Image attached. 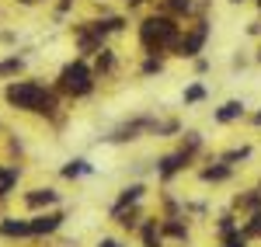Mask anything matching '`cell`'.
Instances as JSON below:
<instances>
[{
	"instance_id": "13",
	"label": "cell",
	"mask_w": 261,
	"mask_h": 247,
	"mask_svg": "<svg viewBox=\"0 0 261 247\" xmlns=\"http://www.w3.org/2000/svg\"><path fill=\"white\" fill-rule=\"evenodd\" d=\"M241 112H244V104H241V101H226L220 112H216V119H220V122H233Z\"/></svg>"
},
{
	"instance_id": "14",
	"label": "cell",
	"mask_w": 261,
	"mask_h": 247,
	"mask_svg": "<svg viewBox=\"0 0 261 247\" xmlns=\"http://www.w3.org/2000/svg\"><path fill=\"white\" fill-rule=\"evenodd\" d=\"M143 244L161 247V230H157V223H146V227H143Z\"/></svg>"
},
{
	"instance_id": "11",
	"label": "cell",
	"mask_w": 261,
	"mask_h": 247,
	"mask_svg": "<svg viewBox=\"0 0 261 247\" xmlns=\"http://www.w3.org/2000/svg\"><path fill=\"white\" fill-rule=\"evenodd\" d=\"M140 199H143V185H129V188H125V191L119 195V202L112 206V212H119V209H129L133 202H140Z\"/></svg>"
},
{
	"instance_id": "7",
	"label": "cell",
	"mask_w": 261,
	"mask_h": 247,
	"mask_svg": "<svg viewBox=\"0 0 261 247\" xmlns=\"http://www.w3.org/2000/svg\"><path fill=\"white\" fill-rule=\"evenodd\" d=\"M0 237L4 240H28L32 237V227L21 216H0Z\"/></svg>"
},
{
	"instance_id": "26",
	"label": "cell",
	"mask_w": 261,
	"mask_h": 247,
	"mask_svg": "<svg viewBox=\"0 0 261 247\" xmlns=\"http://www.w3.org/2000/svg\"><path fill=\"white\" fill-rule=\"evenodd\" d=\"M258 125H261V115H258Z\"/></svg>"
},
{
	"instance_id": "15",
	"label": "cell",
	"mask_w": 261,
	"mask_h": 247,
	"mask_svg": "<svg viewBox=\"0 0 261 247\" xmlns=\"http://www.w3.org/2000/svg\"><path fill=\"white\" fill-rule=\"evenodd\" d=\"M226 174H230L226 167H209V171H202V178H205V181H223Z\"/></svg>"
},
{
	"instance_id": "1",
	"label": "cell",
	"mask_w": 261,
	"mask_h": 247,
	"mask_svg": "<svg viewBox=\"0 0 261 247\" xmlns=\"http://www.w3.org/2000/svg\"><path fill=\"white\" fill-rule=\"evenodd\" d=\"M4 104L11 112H24V115H42V119H53L60 115V94L39 77H18V80H7L0 91Z\"/></svg>"
},
{
	"instance_id": "24",
	"label": "cell",
	"mask_w": 261,
	"mask_h": 247,
	"mask_svg": "<svg viewBox=\"0 0 261 247\" xmlns=\"http://www.w3.org/2000/svg\"><path fill=\"white\" fill-rule=\"evenodd\" d=\"M226 247H244V240H241V237H237V240H230V244H226Z\"/></svg>"
},
{
	"instance_id": "17",
	"label": "cell",
	"mask_w": 261,
	"mask_h": 247,
	"mask_svg": "<svg viewBox=\"0 0 261 247\" xmlns=\"http://www.w3.org/2000/svg\"><path fill=\"white\" fill-rule=\"evenodd\" d=\"M164 233H171V237H185V227L171 219V223H164Z\"/></svg>"
},
{
	"instance_id": "9",
	"label": "cell",
	"mask_w": 261,
	"mask_h": 247,
	"mask_svg": "<svg viewBox=\"0 0 261 247\" xmlns=\"http://www.w3.org/2000/svg\"><path fill=\"white\" fill-rule=\"evenodd\" d=\"M205 35H209V28H205V24H199L188 39L178 42V56H195V52L202 49V42H205Z\"/></svg>"
},
{
	"instance_id": "25",
	"label": "cell",
	"mask_w": 261,
	"mask_h": 247,
	"mask_svg": "<svg viewBox=\"0 0 261 247\" xmlns=\"http://www.w3.org/2000/svg\"><path fill=\"white\" fill-rule=\"evenodd\" d=\"M122 4H129V7H136V4H143V0H122Z\"/></svg>"
},
{
	"instance_id": "19",
	"label": "cell",
	"mask_w": 261,
	"mask_h": 247,
	"mask_svg": "<svg viewBox=\"0 0 261 247\" xmlns=\"http://www.w3.org/2000/svg\"><path fill=\"white\" fill-rule=\"evenodd\" d=\"M0 42H4V45H14V42H18V35H14L11 28H4V32H0Z\"/></svg>"
},
{
	"instance_id": "21",
	"label": "cell",
	"mask_w": 261,
	"mask_h": 247,
	"mask_svg": "<svg viewBox=\"0 0 261 247\" xmlns=\"http://www.w3.org/2000/svg\"><path fill=\"white\" fill-rule=\"evenodd\" d=\"M146 73H153V70H161V60H146V66H143Z\"/></svg>"
},
{
	"instance_id": "29",
	"label": "cell",
	"mask_w": 261,
	"mask_h": 247,
	"mask_svg": "<svg viewBox=\"0 0 261 247\" xmlns=\"http://www.w3.org/2000/svg\"><path fill=\"white\" fill-rule=\"evenodd\" d=\"M258 4H261V0H258Z\"/></svg>"
},
{
	"instance_id": "3",
	"label": "cell",
	"mask_w": 261,
	"mask_h": 247,
	"mask_svg": "<svg viewBox=\"0 0 261 247\" xmlns=\"http://www.w3.org/2000/svg\"><path fill=\"white\" fill-rule=\"evenodd\" d=\"M140 42L150 49V52H161V49H171L178 45V24L164 14H153L140 24Z\"/></svg>"
},
{
	"instance_id": "18",
	"label": "cell",
	"mask_w": 261,
	"mask_h": 247,
	"mask_svg": "<svg viewBox=\"0 0 261 247\" xmlns=\"http://www.w3.org/2000/svg\"><path fill=\"white\" fill-rule=\"evenodd\" d=\"M202 94H205V91H202L199 84H195V87H188V91H185V101H199Z\"/></svg>"
},
{
	"instance_id": "23",
	"label": "cell",
	"mask_w": 261,
	"mask_h": 247,
	"mask_svg": "<svg viewBox=\"0 0 261 247\" xmlns=\"http://www.w3.org/2000/svg\"><path fill=\"white\" fill-rule=\"evenodd\" d=\"M251 233H261V216H254V223H251Z\"/></svg>"
},
{
	"instance_id": "12",
	"label": "cell",
	"mask_w": 261,
	"mask_h": 247,
	"mask_svg": "<svg viewBox=\"0 0 261 247\" xmlns=\"http://www.w3.org/2000/svg\"><path fill=\"white\" fill-rule=\"evenodd\" d=\"M181 164H185V153H171V157H164V160H161V178H171Z\"/></svg>"
},
{
	"instance_id": "16",
	"label": "cell",
	"mask_w": 261,
	"mask_h": 247,
	"mask_svg": "<svg viewBox=\"0 0 261 247\" xmlns=\"http://www.w3.org/2000/svg\"><path fill=\"white\" fill-rule=\"evenodd\" d=\"M167 7H171L174 14H185V11L192 7V0H167Z\"/></svg>"
},
{
	"instance_id": "20",
	"label": "cell",
	"mask_w": 261,
	"mask_h": 247,
	"mask_svg": "<svg viewBox=\"0 0 261 247\" xmlns=\"http://www.w3.org/2000/svg\"><path fill=\"white\" fill-rule=\"evenodd\" d=\"M18 7H35V4H49V0H14Z\"/></svg>"
},
{
	"instance_id": "27",
	"label": "cell",
	"mask_w": 261,
	"mask_h": 247,
	"mask_svg": "<svg viewBox=\"0 0 261 247\" xmlns=\"http://www.w3.org/2000/svg\"><path fill=\"white\" fill-rule=\"evenodd\" d=\"M258 60H261V52H258Z\"/></svg>"
},
{
	"instance_id": "8",
	"label": "cell",
	"mask_w": 261,
	"mask_h": 247,
	"mask_svg": "<svg viewBox=\"0 0 261 247\" xmlns=\"http://www.w3.org/2000/svg\"><path fill=\"white\" fill-rule=\"evenodd\" d=\"M24 66H28V60H24L21 52L0 56V80H18L21 73H24Z\"/></svg>"
},
{
	"instance_id": "2",
	"label": "cell",
	"mask_w": 261,
	"mask_h": 247,
	"mask_svg": "<svg viewBox=\"0 0 261 247\" xmlns=\"http://www.w3.org/2000/svg\"><path fill=\"white\" fill-rule=\"evenodd\" d=\"M60 98H70V101H81L87 94H94V70H91V63L87 60H70L60 66V73H56V87H53Z\"/></svg>"
},
{
	"instance_id": "10",
	"label": "cell",
	"mask_w": 261,
	"mask_h": 247,
	"mask_svg": "<svg viewBox=\"0 0 261 247\" xmlns=\"http://www.w3.org/2000/svg\"><path fill=\"white\" fill-rule=\"evenodd\" d=\"M60 174L66 178V181H73V178H84V174H91V164H87L84 157H73V160H66V164L60 167Z\"/></svg>"
},
{
	"instance_id": "4",
	"label": "cell",
	"mask_w": 261,
	"mask_h": 247,
	"mask_svg": "<svg viewBox=\"0 0 261 247\" xmlns=\"http://www.w3.org/2000/svg\"><path fill=\"white\" fill-rule=\"evenodd\" d=\"M21 202H24V209H32V212H45V209H56L60 206V191L56 188H32V191H24L21 195Z\"/></svg>"
},
{
	"instance_id": "5",
	"label": "cell",
	"mask_w": 261,
	"mask_h": 247,
	"mask_svg": "<svg viewBox=\"0 0 261 247\" xmlns=\"http://www.w3.org/2000/svg\"><path fill=\"white\" fill-rule=\"evenodd\" d=\"M63 216L60 209H45V212H35V216H28V227H32V237H49V233H56L63 227Z\"/></svg>"
},
{
	"instance_id": "6",
	"label": "cell",
	"mask_w": 261,
	"mask_h": 247,
	"mask_svg": "<svg viewBox=\"0 0 261 247\" xmlns=\"http://www.w3.org/2000/svg\"><path fill=\"white\" fill-rule=\"evenodd\" d=\"M21 185V167L11 164V160H0V202L11 199Z\"/></svg>"
},
{
	"instance_id": "22",
	"label": "cell",
	"mask_w": 261,
	"mask_h": 247,
	"mask_svg": "<svg viewBox=\"0 0 261 247\" xmlns=\"http://www.w3.org/2000/svg\"><path fill=\"white\" fill-rule=\"evenodd\" d=\"M98 247H122V240H112V237H105V240H101Z\"/></svg>"
},
{
	"instance_id": "28",
	"label": "cell",
	"mask_w": 261,
	"mask_h": 247,
	"mask_svg": "<svg viewBox=\"0 0 261 247\" xmlns=\"http://www.w3.org/2000/svg\"><path fill=\"white\" fill-rule=\"evenodd\" d=\"M237 4H241V0H237Z\"/></svg>"
}]
</instances>
